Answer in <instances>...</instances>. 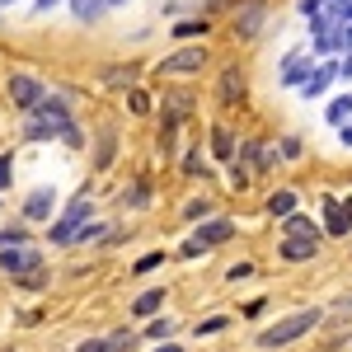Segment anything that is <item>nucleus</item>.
Masks as SVG:
<instances>
[{
  "label": "nucleus",
  "mask_w": 352,
  "mask_h": 352,
  "mask_svg": "<svg viewBox=\"0 0 352 352\" xmlns=\"http://www.w3.org/2000/svg\"><path fill=\"white\" fill-rule=\"evenodd\" d=\"M24 141H66V146H80L85 136H80V127H76L71 99L47 89V99L33 113H24Z\"/></svg>",
  "instance_id": "obj_1"
},
{
  "label": "nucleus",
  "mask_w": 352,
  "mask_h": 352,
  "mask_svg": "<svg viewBox=\"0 0 352 352\" xmlns=\"http://www.w3.org/2000/svg\"><path fill=\"white\" fill-rule=\"evenodd\" d=\"M324 324V310L320 305H305V310H292V315H282V320H272L268 329H258V352H277V348H292L300 343L305 333H315V329Z\"/></svg>",
  "instance_id": "obj_2"
},
{
  "label": "nucleus",
  "mask_w": 352,
  "mask_h": 352,
  "mask_svg": "<svg viewBox=\"0 0 352 352\" xmlns=\"http://www.w3.org/2000/svg\"><path fill=\"white\" fill-rule=\"evenodd\" d=\"M235 240V221L230 217H207L192 226V235L184 244H179V258H202V254H212V249H221V244Z\"/></svg>",
  "instance_id": "obj_3"
},
{
  "label": "nucleus",
  "mask_w": 352,
  "mask_h": 352,
  "mask_svg": "<svg viewBox=\"0 0 352 352\" xmlns=\"http://www.w3.org/2000/svg\"><path fill=\"white\" fill-rule=\"evenodd\" d=\"M89 221H94V197H89V192H80L76 202H66V207L52 217L47 240H52V244H76V235H80Z\"/></svg>",
  "instance_id": "obj_4"
},
{
  "label": "nucleus",
  "mask_w": 352,
  "mask_h": 352,
  "mask_svg": "<svg viewBox=\"0 0 352 352\" xmlns=\"http://www.w3.org/2000/svg\"><path fill=\"white\" fill-rule=\"evenodd\" d=\"M212 66V52L202 47V43H184V47H174L169 56H160V76H202Z\"/></svg>",
  "instance_id": "obj_5"
},
{
  "label": "nucleus",
  "mask_w": 352,
  "mask_h": 352,
  "mask_svg": "<svg viewBox=\"0 0 352 352\" xmlns=\"http://www.w3.org/2000/svg\"><path fill=\"white\" fill-rule=\"evenodd\" d=\"M0 272L14 277V282L43 272V249H33V244H10V249H0Z\"/></svg>",
  "instance_id": "obj_6"
},
{
  "label": "nucleus",
  "mask_w": 352,
  "mask_h": 352,
  "mask_svg": "<svg viewBox=\"0 0 352 352\" xmlns=\"http://www.w3.org/2000/svg\"><path fill=\"white\" fill-rule=\"evenodd\" d=\"M5 94H10V104H14L19 113H33L43 99H47V85L38 80V76H28V71H14L10 85H5Z\"/></svg>",
  "instance_id": "obj_7"
},
{
  "label": "nucleus",
  "mask_w": 352,
  "mask_h": 352,
  "mask_svg": "<svg viewBox=\"0 0 352 352\" xmlns=\"http://www.w3.org/2000/svg\"><path fill=\"white\" fill-rule=\"evenodd\" d=\"M315 66H320L315 52H287L282 71H277V85H282V89H300V85L315 76Z\"/></svg>",
  "instance_id": "obj_8"
},
{
  "label": "nucleus",
  "mask_w": 352,
  "mask_h": 352,
  "mask_svg": "<svg viewBox=\"0 0 352 352\" xmlns=\"http://www.w3.org/2000/svg\"><path fill=\"white\" fill-rule=\"evenodd\" d=\"M19 212H24V221H47V226H52V217H56V188H47V184L33 188L24 202H19Z\"/></svg>",
  "instance_id": "obj_9"
},
{
  "label": "nucleus",
  "mask_w": 352,
  "mask_h": 352,
  "mask_svg": "<svg viewBox=\"0 0 352 352\" xmlns=\"http://www.w3.org/2000/svg\"><path fill=\"white\" fill-rule=\"evenodd\" d=\"M277 258L282 263H310V258H320V240H310V235H282L277 240Z\"/></svg>",
  "instance_id": "obj_10"
},
{
  "label": "nucleus",
  "mask_w": 352,
  "mask_h": 352,
  "mask_svg": "<svg viewBox=\"0 0 352 352\" xmlns=\"http://www.w3.org/2000/svg\"><path fill=\"white\" fill-rule=\"evenodd\" d=\"M263 19H268V0H240V10H235V33H240V38H258Z\"/></svg>",
  "instance_id": "obj_11"
},
{
  "label": "nucleus",
  "mask_w": 352,
  "mask_h": 352,
  "mask_svg": "<svg viewBox=\"0 0 352 352\" xmlns=\"http://www.w3.org/2000/svg\"><path fill=\"white\" fill-rule=\"evenodd\" d=\"M217 99H221V109H235V104H244V71H240V66H226V71H221Z\"/></svg>",
  "instance_id": "obj_12"
},
{
  "label": "nucleus",
  "mask_w": 352,
  "mask_h": 352,
  "mask_svg": "<svg viewBox=\"0 0 352 352\" xmlns=\"http://www.w3.org/2000/svg\"><path fill=\"white\" fill-rule=\"evenodd\" d=\"M333 80H338V61H320V66H315V76L300 85L296 94H300V99H324Z\"/></svg>",
  "instance_id": "obj_13"
},
{
  "label": "nucleus",
  "mask_w": 352,
  "mask_h": 352,
  "mask_svg": "<svg viewBox=\"0 0 352 352\" xmlns=\"http://www.w3.org/2000/svg\"><path fill=\"white\" fill-rule=\"evenodd\" d=\"M324 235H333V240L352 235V221H348V212H343V197H324Z\"/></svg>",
  "instance_id": "obj_14"
},
{
  "label": "nucleus",
  "mask_w": 352,
  "mask_h": 352,
  "mask_svg": "<svg viewBox=\"0 0 352 352\" xmlns=\"http://www.w3.org/2000/svg\"><path fill=\"white\" fill-rule=\"evenodd\" d=\"M235 151H240L235 132H230L226 122H217V127H212V155H217L221 164H235Z\"/></svg>",
  "instance_id": "obj_15"
},
{
  "label": "nucleus",
  "mask_w": 352,
  "mask_h": 352,
  "mask_svg": "<svg viewBox=\"0 0 352 352\" xmlns=\"http://www.w3.org/2000/svg\"><path fill=\"white\" fill-rule=\"evenodd\" d=\"M296 202H300V197H296V188H272L263 207H268V217H272V221H287L292 212H296Z\"/></svg>",
  "instance_id": "obj_16"
},
{
  "label": "nucleus",
  "mask_w": 352,
  "mask_h": 352,
  "mask_svg": "<svg viewBox=\"0 0 352 352\" xmlns=\"http://www.w3.org/2000/svg\"><path fill=\"white\" fill-rule=\"evenodd\" d=\"M164 310V287H151V292H141V296L132 300V315L136 320H155Z\"/></svg>",
  "instance_id": "obj_17"
},
{
  "label": "nucleus",
  "mask_w": 352,
  "mask_h": 352,
  "mask_svg": "<svg viewBox=\"0 0 352 352\" xmlns=\"http://www.w3.org/2000/svg\"><path fill=\"white\" fill-rule=\"evenodd\" d=\"M113 155H118V127H99V141H94V169H109Z\"/></svg>",
  "instance_id": "obj_18"
},
{
  "label": "nucleus",
  "mask_w": 352,
  "mask_h": 352,
  "mask_svg": "<svg viewBox=\"0 0 352 352\" xmlns=\"http://www.w3.org/2000/svg\"><path fill=\"white\" fill-rule=\"evenodd\" d=\"M188 113H192V94H179V89L164 94V122H179V127H184Z\"/></svg>",
  "instance_id": "obj_19"
},
{
  "label": "nucleus",
  "mask_w": 352,
  "mask_h": 352,
  "mask_svg": "<svg viewBox=\"0 0 352 352\" xmlns=\"http://www.w3.org/2000/svg\"><path fill=\"white\" fill-rule=\"evenodd\" d=\"M324 122H329V127H343V122H352V89L324 104Z\"/></svg>",
  "instance_id": "obj_20"
},
{
  "label": "nucleus",
  "mask_w": 352,
  "mask_h": 352,
  "mask_svg": "<svg viewBox=\"0 0 352 352\" xmlns=\"http://www.w3.org/2000/svg\"><path fill=\"white\" fill-rule=\"evenodd\" d=\"M310 47H315V56H333V52H343V28H329V33H310Z\"/></svg>",
  "instance_id": "obj_21"
},
{
  "label": "nucleus",
  "mask_w": 352,
  "mask_h": 352,
  "mask_svg": "<svg viewBox=\"0 0 352 352\" xmlns=\"http://www.w3.org/2000/svg\"><path fill=\"white\" fill-rule=\"evenodd\" d=\"M207 217H217V202H212L207 192H202V197H188V202H184V221H188V226H197V221H207Z\"/></svg>",
  "instance_id": "obj_22"
},
{
  "label": "nucleus",
  "mask_w": 352,
  "mask_h": 352,
  "mask_svg": "<svg viewBox=\"0 0 352 352\" xmlns=\"http://www.w3.org/2000/svg\"><path fill=\"white\" fill-rule=\"evenodd\" d=\"M66 5H71V14H76L80 24H94V19H99L104 10H113L109 0H66Z\"/></svg>",
  "instance_id": "obj_23"
},
{
  "label": "nucleus",
  "mask_w": 352,
  "mask_h": 352,
  "mask_svg": "<svg viewBox=\"0 0 352 352\" xmlns=\"http://www.w3.org/2000/svg\"><path fill=\"white\" fill-rule=\"evenodd\" d=\"M282 235H310V240H320V226L305 217V212H292V217L282 221Z\"/></svg>",
  "instance_id": "obj_24"
},
{
  "label": "nucleus",
  "mask_w": 352,
  "mask_h": 352,
  "mask_svg": "<svg viewBox=\"0 0 352 352\" xmlns=\"http://www.w3.org/2000/svg\"><path fill=\"white\" fill-rule=\"evenodd\" d=\"M136 343H141V333H132V329H113V333H104V352H132Z\"/></svg>",
  "instance_id": "obj_25"
},
{
  "label": "nucleus",
  "mask_w": 352,
  "mask_h": 352,
  "mask_svg": "<svg viewBox=\"0 0 352 352\" xmlns=\"http://www.w3.org/2000/svg\"><path fill=\"white\" fill-rule=\"evenodd\" d=\"M174 320H169V315H155V320H146V338H155V343H169V338H174Z\"/></svg>",
  "instance_id": "obj_26"
},
{
  "label": "nucleus",
  "mask_w": 352,
  "mask_h": 352,
  "mask_svg": "<svg viewBox=\"0 0 352 352\" xmlns=\"http://www.w3.org/2000/svg\"><path fill=\"white\" fill-rule=\"evenodd\" d=\"M104 85H113V89H132L136 85V66H109V71H104Z\"/></svg>",
  "instance_id": "obj_27"
},
{
  "label": "nucleus",
  "mask_w": 352,
  "mask_h": 352,
  "mask_svg": "<svg viewBox=\"0 0 352 352\" xmlns=\"http://www.w3.org/2000/svg\"><path fill=\"white\" fill-rule=\"evenodd\" d=\"M226 329H230V315H212V320H197L192 333L197 338H212V333H226Z\"/></svg>",
  "instance_id": "obj_28"
},
{
  "label": "nucleus",
  "mask_w": 352,
  "mask_h": 352,
  "mask_svg": "<svg viewBox=\"0 0 352 352\" xmlns=\"http://www.w3.org/2000/svg\"><path fill=\"white\" fill-rule=\"evenodd\" d=\"M146 202H151V184H146V179H136L132 192H122V207H146Z\"/></svg>",
  "instance_id": "obj_29"
},
{
  "label": "nucleus",
  "mask_w": 352,
  "mask_h": 352,
  "mask_svg": "<svg viewBox=\"0 0 352 352\" xmlns=\"http://www.w3.org/2000/svg\"><path fill=\"white\" fill-rule=\"evenodd\" d=\"M127 109H132L136 118H146V113H151V94H146L141 85H132V89H127Z\"/></svg>",
  "instance_id": "obj_30"
},
{
  "label": "nucleus",
  "mask_w": 352,
  "mask_h": 352,
  "mask_svg": "<svg viewBox=\"0 0 352 352\" xmlns=\"http://www.w3.org/2000/svg\"><path fill=\"white\" fill-rule=\"evenodd\" d=\"M300 155H305L300 136H282V141H277V160H300Z\"/></svg>",
  "instance_id": "obj_31"
},
{
  "label": "nucleus",
  "mask_w": 352,
  "mask_h": 352,
  "mask_svg": "<svg viewBox=\"0 0 352 352\" xmlns=\"http://www.w3.org/2000/svg\"><path fill=\"white\" fill-rule=\"evenodd\" d=\"M174 38H207V19H184V24H174Z\"/></svg>",
  "instance_id": "obj_32"
},
{
  "label": "nucleus",
  "mask_w": 352,
  "mask_h": 352,
  "mask_svg": "<svg viewBox=\"0 0 352 352\" xmlns=\"http://www.w3.org/2000/svg\"><path fill=\"white\" fill-rule=\"evenodd\" d=\"M155 268H164V254H146V258H136V263H132L136 277H146V272H155Z\"/></svg>",
  "instance_id": "obj_33"
},
{
  "label": "nucleus",
  "mask_w": 352,
  "mask_h": 352,
  "mask_svg": "<svg viewBox=\"0 0 352 352\" xmlns=\"http://www.w3.org/2000/svg\"><path fill=\"white\" fill-rule=\"evenodd\" d=\"M104 235H109V226H104V221H89V226H85L80 235H76V244H89V240H104Z\"/></svg>",
  "instance_id": "obj_34"
},
{
  "label": "nucleus",
  "mask_w": 352,
  "mask_h": 352,
  "mask_svg": "<svg viewBox=\"0 0 352 352\" xmlns=\"http://www.w3.org/2000/svg\"><path fill=\"white\" fill-rule=\"evenodd\" d=\"M184 174H207V164H202V146H192L188 155H184Z\"/></svg>",
  "instance_id": "obj_35"
},
{
  "label": "nucleus",
  "mask_w": 352,
  "mask_h": 352,
  "mask_svg": "<svg viewBox=\"0 0 352 352\" xmlns=\"http://www.w3.org/2000/svg\"><path fill=\"white\" fill-rule=\"evenodd\" d=\"M10 179H14V155L5 151V155H0V192L10 188Z\"/></svg>",
  "instance_id": "obj_36"
},
{
  "label": "nucleus",
  "mask_w": 352,
  "mask_h": 352,
  "mask_svg": "<svg viewBox=\"0 0 352 352\" xmlns=\"http://www.w3.org/2000/svg\"><path fill=\"white\" fill-rule=\"evenodd\" d=\"M244 277H254V263H235V268H226V282H244Z\"/></svg>",
  "instance_id": "obj_37"
},
{
  "label": "nucleus",
  "mask_w": 352,
  "mask_h": 352,
  "mask_svg": "<svg viewBox=\"0 0 352 352\" xmlns=\"http://www.w3.org/2000/svg\"><path fill=\"white\" fill-rule=\"evenodd\" d=\"M296 10L305 14V19H315V14H324V0H300Z\"/></svg>",
  "instance_id": "obj_38"
},
{
  "label": "nucleus",
  "mask_w": 352,
  "mask_h": 352,
  "mask_svg": "<svg viewBox=\"0 0 352 352\" xmlns=\"http://www.w3.org/2000/svg\"><path fill=\"white\" fill-rule=\"evenodd\" d=\"M76 352H104V338H80Z\"/></svg>",
  "instance_id": "obj_39"
},
{
  "label": "nucleus",
  "mask_w": 352,
  "mask_h": 352,
  "mask_svg": "<svg viewBox=\"0 0 352 352\" xmlns=\"http://www.w3.org/2000/svg\"><path fill=\"white\" fill-rule=\"evenodd\" d=\"M338 80H352V52H343V61H338Z\"/></svg>",
  "instance_id": "obj_40"
},
{
  "label": "nucleus",
  "mask_w": 352,
  "mask_h": 352,
  "mask_svg": "<svg viewBox=\"0 0 352 352\" xmlns=\"http://www.w3.org/2000/svg\"><path fill=\"white\" fill-rule=\"evenodd\" d=\"M61 0H33V14H52Z\"/></svg>",
  "instance_id": "obj_41"
},
{
  "label": "nucleus",
  "mask_w": 352,
  "mask_h": 352,
  "mask_svg": "<svg viewBox=\"0 0 352 352\" xmlns=\"http://www.w3.org/2000/svg\"><path fill=\"white\" fill-rule=\"evenodd\" d=\"M338 141H343V146L352 151V122H343V127H338Z\"/></svg>",
  "instance_id": "obj_42"
},
{
  "label": "nucleus",
  "mask_w": 352,
  "mask_h": 352,
  "mask_svg": "<svg viewBox=\"0 0 352 352\" xmlns=\"http://www.w3.org/2000/svg\"><path fill=\"white\" fill-rule=\"evenodd\" d=\"M343 52H352V24H343Z\"/></svg>",
  "instance_id": "obj_43"
},
{
  "label": "nucleus",
  "mask_w": 352,
  "mask_h": 352,
  "mask_svg": "<svg viewBox=\"0 0 352 352\" xmlns=\"http://www.w3.org/2000/svg\"><path fill=\"white\" fill-rule=\"evenodd\" d=\"M155 352H184V343H174V338H169V343H160Z\"/></svg>",
  "instance_id": "obj_44"
},
{
  "label": "nucleus",
  "mask_w": 352,
  "mask_h": 352,
  "mask_svg": "<svg viewBox=\"0 0 352 352\" xmlns=\"http://www.w3.org/2000/svg\"><path fill=\"white\" fill-rule=\"evenodd\" d=\"M343 212H348V221H352V192H348V197H343Z\"/></svg>",
  "instance_id": "obj_45"
},
{
  "label": "nucleus",
  "mask_w": 352,
  "mask_h": 352,
  "mask_svg": "<svg viewBox=\"0 0 352 352\" xmlns=\"http://www.w3.org/2000/svg\"><path fill=\"white\" fill-rule=\"evenodd\" d=\"M343 310H352V296H343Z\"/></svg>",
  "instance_id": "obj_46"
},
{
  "label": "nucleus",
  "mask_w": 352,
  "mask_h": 352,
  "mask_svg": "<svg viewBox=\"0 0 352 352\" xmlns=\"http://www.w3.org/2000/svg\"><path fill=\"white\" fill-rule=\"evenodd\" d=\"M10 5H14V0H0V10H10Z\"/></svg>",
  "instance_id": "obj_47"
},
{
  "label": "nucleus",
  "mask_w": 352,
  "mask_h": 352,
  "mask_svg": "<svg viewBox=\"0 0 352 352\" xmlns=\"http://www.w3.org/2000/svg\"><path fill=\"white\" fill-rule=\"evenodd\" d=\"M109 5H122V0H109Z\"/></svg>",
  "instance_id": "obj_48"
}]
</instances>
